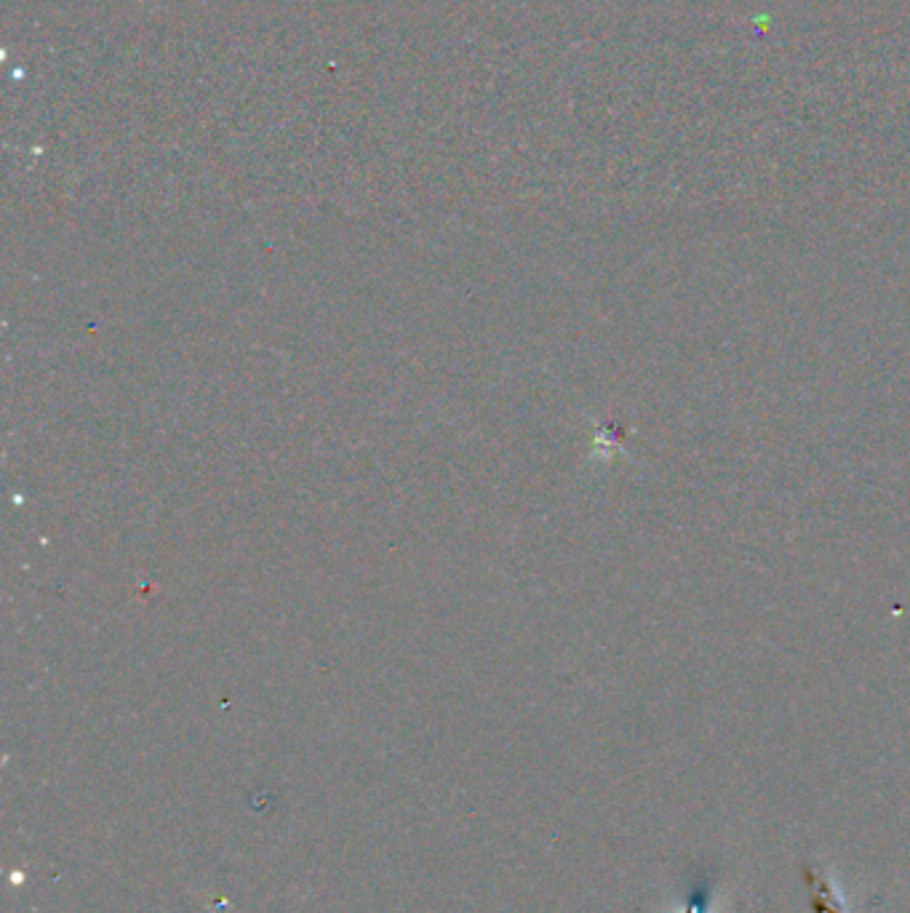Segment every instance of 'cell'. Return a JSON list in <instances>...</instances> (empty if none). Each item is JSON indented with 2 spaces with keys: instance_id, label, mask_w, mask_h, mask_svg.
<instances>
[{
  "instance_id": "6da1fadb",
  "label": "cell",
  "mask_w": 910,
  "mask_h": 913,
  "mask_svg": "<svg viewBox=\"0 0 910 913\" xmlns=\"http://www.w3.org/2000/svg\"><path fill=\"white\" fill-rule=\"evenodd\" d=\"M710 895V881H702V884H694L692 892H689V903H686V913H708V900L705 897Z\"/></svg>"
}]
</instances>
